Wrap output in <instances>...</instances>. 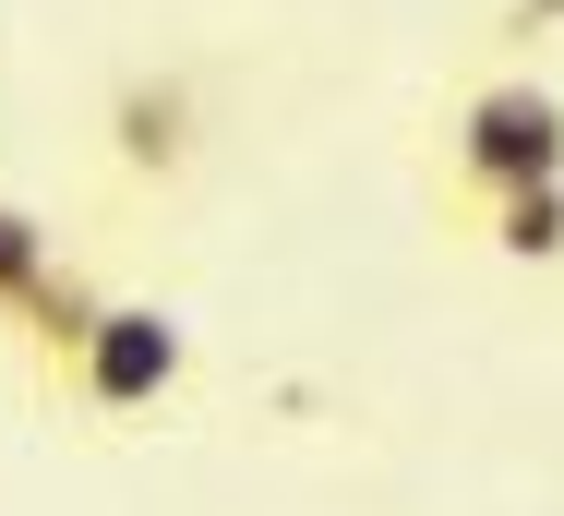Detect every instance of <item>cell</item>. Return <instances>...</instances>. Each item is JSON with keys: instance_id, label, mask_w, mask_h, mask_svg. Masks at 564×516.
Listing matches in <instances>:
<instances>
[{"instance_id": "3", "label": "cell", "mask_w": 564, "mask_h": 516, "mask_svg": "<svg viewBox=\"0 0 564 516\" xmlns=\"http://www.w3.org/2000/svg\"><path fill=\"white\" fill-rule=\"evenodd\" d=\"M97 157H109V181L132 205L181 193V181L217 157V97H205V73H193V61H120L109 97H97Z\"/></svg>"}, {"instance_id": "4", "label": "cell", "mask_w": 564, "mask_h": 516, "mask_svg": "<svg viewBox=\"0 0 564 516\" xmlns=\"http://www.w3.org/2000/svg\"><path fill=\"white\" fill-rule=\"evenodd\" d=\"M97 301H109V265H85V252H61V277H48V289L24 301V324H12V361H24L36 385H48V373L73 361V336L97 324Z\"/></svg>"}, {"instance_id": "6", "label": "cell", "mask_w": 564, "mask_h": 516, "mask_svg": "<svg viewBox=\"0 0 564 516\" xmlns=\"http://www.w3.org/2000/svg\"><path fill=\"white\" fill-rule=\"evenodd\" d=\"M61 277V228L24 205V193H0V348H12V324H24V301Z\"/></svg>"}, {"instance_id": "2", "label": "cell", "mask_w": 564, "mask_h": 516, "mask_svg": "<svg viewBox=\"0 0 564 516\" xmlns=\"http://www.w3.org/2000/svg\"><path fill=\"white\" fill-rule=\"evenodd\" d=\"M193 385V324L169 301H132V289H109L97 301V324L73 336V361L36 385L48 409H73L85 432H132V420H156L169 397Z\"/></svg>"}, {"instance_id": "5", "label": "cell", "mask_w": 564, "mask_h": 516, "mask_svg": "<svg viewBox=\"0 0 564 516\" xmlns=\"http://www.w3.org/2000/svg\"><path fill=\"white\" fill-rule=\"evenodd\" d=\"M468 252L492 265H564V181H529V193H492V205L456 228Z\"/></svg>"}, {"instance_id": "1", "label": "cell", "mask_w": 564, "mask_h": 516, "mask_svg": "<svg viewBox=\"0 0 564 516\" xmlns=\"http://www.w3.org/2000/svg\"><path fill=\"white\" fill-rule=\"evenodd\" d=\"M529 181H564V85H541V73L456 85L445 120H433V205H445V228H468L492 193H529Z\"/></svg>"}]
</instances>
